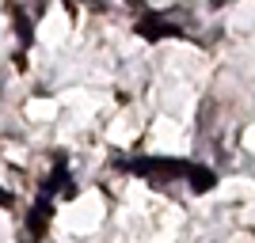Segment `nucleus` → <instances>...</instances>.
<instances>
[{"label": "nucleus", "mask_w": 255, "mask_h": 243, "mask_svg": "<svg viewBox=\"0 0 255 243\" xmlns=\"http://www.w3.org/2000/svg\"><path fill=\"white\" fill-rule=\"evenodd\" d=\"M137 31L145 34V38H164V34H179V27H171V23H164L160 15H145V19L137 23Z\"/></svg>", "instance_id": "obj_2"}, {"label": "nucleus", "mask_w": 255, "mask_h": 243, "mask_svg": "<svg viewBox=\"0 0 255 243\" xmlns=\"http://www.w3.org/2000/svg\"><path fill=\"white\" fill-rule=\"evenodd\" d=\"M50 213H53V209H50V201H46V198H42V201H38V205L31 209V236H38V232H42V224L50 221Z\"/></svg>", "instance_id": "obj_4"}, {"label": "nucleus", "mask_w": 255, "mask_h": 243, "mask_svg": "<svg viewBox=\"0 0 255 243\" xmlns=\"http://www.w3.org/2000/svg\"><path fill=\"white\" fill-rule=\"evenodd\" d=\"M129 171H137V175H191V163H183V160H129Z\"/></svg>", "instance_id": "obj_1"}, {"label": "nucleus", "mask_w": 255, "mask_h": 243, "mask_svg": "<svg viewBox=\"0 0 255 243\" xmlns=\"http://www.w3.org/2000/svg\"><path fill=\"white\" fill-rule=\"evenodd\" d=\"M65 182H69V171H65V160H57V167H53V175H50V179H46V194L61 190Z\"/></svg>", "instance_id": "obj_5"}, {"label": "nucleus", "mask_w": 255, "mask_h": 243, "mask_svg": "<svg viewBox=\"0 0 255 243\" xmlns=\"http://www.w3.org/2000/svg\"><path fill=\"white\" fill-rule=\"evenodd\" d=\"M8 201H11V198H8V194H4V190H0V205H8Z\"/></svg>", "instance_id": "obj_6"}, {"label": "nucleus", "mask_w": 255, "mask_h": 243, "mask_svg": "<svg viewBox=\"0 0 255 243\" xmlns=\"http://www.w3.org/2000/svg\"><path fill=\"white\" fill-rule=\"evenodd\" d=\"M129 4H141V0H129Z\"/></svg>", "instance_id": "obj_8"}, {"label": "nucleus", "mask_w": 255, "mask_h": 243, "mask_svg": "<svg viewBox=\"0 0 255 243\" xmlns=\"http://www.w3.org/2000/svg\"><path fill=\"white\" fill-rule=\"evenodd\" d=\"M210 4H213V8H221V4H229V0H210Z\"/></svg>", "instance_id": "obj_7"}, {"label": "nucleus", "mask_w": 255, "mask_h": 243, "mask_svg": "<svg viewBox=\"0 0 255 243\" xmlns=\"http://www.w3.org/2000/svg\"><path fill=\"white\" fill-rule=\"evenodd\" d=\"M187 182H191V190L194 194H206V190H213V171H206V167H191V175H187Z\"/></svg>", "instance_id": "obj_3"}]
</instances>
